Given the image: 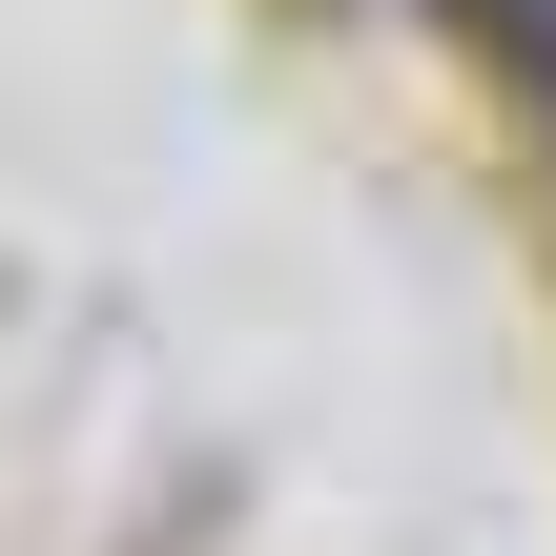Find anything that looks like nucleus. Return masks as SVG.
<instances>
[{
  "instance_id": "obj_1",
  "label": "nucleus",
  "mask_w": 556,
  "mask_h": 556,
  "mask_svg": "<svg viewBox=\"0 0 556 556\" xmlns=\"http://www.w3.org/2000/svg\"><path fill=\"white\" fill-rule=\"evenodd\" d=\"M516 62H536V103H556V0H516Z\"/></svg>"
}]
</instances>
